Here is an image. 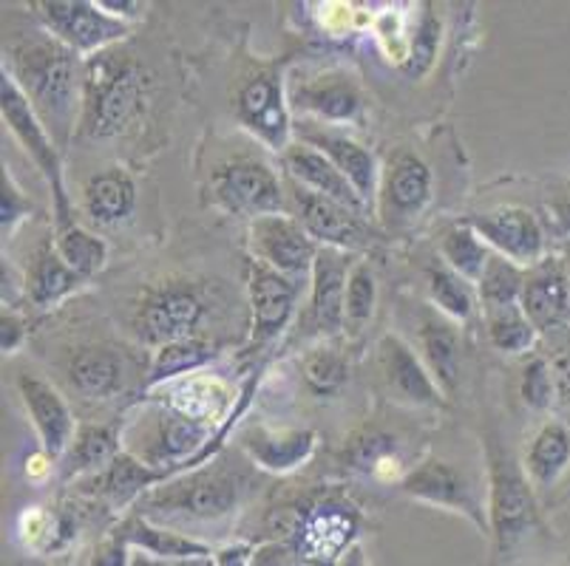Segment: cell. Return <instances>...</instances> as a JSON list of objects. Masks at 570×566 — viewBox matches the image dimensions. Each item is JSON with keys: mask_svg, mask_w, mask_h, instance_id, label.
I'll list each match as a JSON object with an SVG mask.
<instances>
[{"mask_svg": "<svg viewBox=\"0 0 570 566\" xmlns=\"http://www.w3.org/2000/svg\"><path fill=\"white\" fill-rule=\"evenodd\" d=\"M3 75L14 80L60 150L80 131L82 66L80 57L49 31H32L3 51Z\"/></svg>", "mask_w": 570, "mask_h": 566, "instance_id": "cell-1", "label": "cell"}, {"mask_svg": "<svg viewBox=\"0 0 570 566\" xmlns=\"http://www.w3.org/2000/svg\"><path fill=\"white\" fill-rule=\"evenodd\" d=\"M245 490V476L230 467L207 465L194 474L170 476L145 493L139 498V516L202 542L199 529H219L236 516Z\"/></svg>", "mask_w": 570, "mask_h": 566, "instance_id": "cell-2", "label": "cell"}, {"mask_svg": "<svg viewBox=\"0 0 570 566\" xmlns=\"http://www.w3.org/2000/svg\"><path fill=\"white\" fill-rule=\"evenodd\" d=\"M148 77L134 60L111 54L88 57L82 66V117L77 139L102 142L126 133L145 111Z\"/></svg>", "mask_w": 570, "mask_h": 566, "instance_id": "cell-3", "label": "cell"}, {"mask_svg": "<svg viewBox=\"0 0 570 566\" xmlns=\"http://www.w3.org/2000/svg\"><path fill=\"white\" fill-rule=\"evenodd\" d=\"M139 419H142L139 430L128 434V454L163 474L165 479L205 456L207 439L216 434L214 425L183 417L170 411L168 405H159Z\"/></svg>", "mask_w": 570, "mask_h": 566, "instance_id": "cell-4", "label": "cell"}, {"mask_svg": "<svg viewBox=\"0 0 570 566\" xmlns=\"http://www.w3.org/2000/svg\"><path fill=\"white\" fill-rule=\"evenodd\" d=\"M0 111H3V122H7L9 131L14 133L23 150L29 153V159L35 162V168L43 173V179L49 181L51 199H55V227L63 230V227L77 225L75 216H71V199L66 193L63 185V159H60V145L55 142L46 125L40 122V117L35 113L32 102L26 100L23 91L14 86V80L9 75H0Z\"/></svg>", "mask_w": 570, "mask_h": 566, "instance_id": "cell-5", "label": "cell"}, {"mask_svg": "<svg viewBox=\"0 0 570 566\" xmlns=\"http://www.w3.org/2000/svg\"><path fill=\"white\" fill-rule=\"evenodd\" d=\"M489 524L500 549L520 542L537 524V498L525 467L497 439L489 445Z\"/></svg>", "mask_w": 570, "mask_h": 566, "instance_id": "cell-6", "label": "cell"}, {"mask_svg": "<svg viewBox=\"0 0 570 566\" xmlns=\"http://www.w3.org/2000/svg\"><path fill=\"white\" fill-rule=\"evenodd\" d=\"M401 490L432 507L463 513L480 533H491L489 487H480V479L454 461L426 459L403 476Z\"/></svg>", "mask_w": 570, "mask_h": 566, "instance_id": "cell-7", "label": "cell"}, {"mask_svg": "<svg viewBox=\"0 0 570 566\" xmlns=\"http://www.w3.org/2000/svg\"><path fill=\"white\" fill-rule=\"evenodd\" d=\"M210 193L233 216L262 218L289 212L287 190L276 170L262 159H230L210 173Z\"/></svg>", "mask_w": 570, "mask_h": 566, "instance_id": "cell-8", "label": "cell"}, {"mask_svg": "<svg viewBox=\"0 0 570 566\" xmlns=\"http://www.w3.org/2000/svg\"><path fill=\"white\" fill-rule=\"evenodd\" d=\"M38 14L43 29L77 57L102 54L108 46L131 34V23L111 18L100 3L88 0H40Z\"/></svg>", "mask_w": 570, "mask_h": 566, "instance_id": "cell-9", "label": "cell"}, {"mask_svg": "<svg viewBox=\"0 0 570 566\" xmlns=\"http://www.w3.org/2000/svg\"><path fill=\"white\" fill-rule=\"evenodd\" d=\"M247 247H250L253 261L276 269L293 280L313 275V264L321 249L293 212L253 218L247 227Z\"/></svg>", "mask_w": 570, "mask_h": 566, "instance_id": "cell-10", "label": "cell"}, {"mask_svg": "<svg viewBox=\"0 0 570 566\" xmlns=\"http://www.w3.org/2000/svg\"><path fill=\"white\" fill-rule=\"evenodd\" d=\"M287 190L289 201H293V216L302 221V227L318 247L355 252V249H364L370 244V227H366L361 212L321 193H313L293 179H289Z\"/></svg>", "mask_w": 570, "mask_h": 566, "instance_id": "cell-11", "label": "cell"}, {"mask_svg": "<svg viewBox=\"0 0 570 566\" xmlns=\"http://www.w3.org/2000/svg\"><path fill=\"white\" fill-rule=\"evenodd\" d=\"M202 318H205V300L194 287L170 284L157 289L151 298H145L134 315V331L148 346H165V342L196 337Z\"/></svg>", "mask_w": 570, "mask_h": 566, "instance_id": "cell-12", "label": "cell"}, {"mask_svg": "<svg viewBox=\"0 0 570 566\" xmlns=\"http://www.w3.org/2000/svg\"><path fill=\"white\" fill-rule=\"evenodd\" d=\"M469 225L480 232L491 252L508 258L511 264L522 269H531L548 256L546 252V230L539 225L528 207L505 205L489 212H474Z\"/></svg>", "mask_w": 570, "mask_h": 566, "instance_id": "cell-13", "label": "cell"}, {"mask_svg": "<svg viewBox=\"0 0 570 566\" xmlns=\"http://www.w3.org/2000/svg\"><path fill=\"white\" fill-rule=\"evenodd\" d=\"M236 117L278 156L293 145L289 106L284 100V82L278 71H262L238 88Z\"/></svg>", "mask_w": 570, "mask_h": 566, "instance_id": "cell-14", "label": "cell"}, {"mask_svg": "<svg viewBox=\"0 0 570 566\" xmlns=\"http://www.w3.org/2000/svg\"><path fill=\"white\" fill-rule=\"evenodd\" d=\"M377 366L386 383L389 397L409 408H440L443 405V388L432 377L423 357L409 346L403 337L383 335L377 342Z\"/></svg>", "mask_w": 570, "mask_h": 566, "instance_id": "cell-15", "label": "cell"}, {"mask_svg": "<svg viewBox=\"0 0 570 566\" xmlns=\"http://www.w3.org/2000/svg\"><path fill=\"white\" fill-rule=\"evenodd\" d=\"M247 298H250L253 309L250 349L258 351L287 329L295 300H298V280L250 261L247 264Z\"/></svg>", "mask_w": 570, "mask_h": 566, "instance_id": "cell-16", "label": "cell"}, {"mask_svg": "<svg viewBox=\"0 0 570 566\" xmlns=\"http://www.w3.org/2000/svg\"><path fill=\"white\" fill-rule=\"evenodd\" d=\"M432 201V170L412 150L401 153L386 165L377 190V212L386 225H409Z\"/></svg>", "mask_w": 570, "mask_h": 566, "instance_id": "cell-17", "label": "cell"}, {"mask_svg": "<svg viewBox=\"0 0 570 566\" xmlns=\"http://www.w3.org/2000/svg\"><path fill=\"white\" fill-rule=\"evenodd\" d=\"M18 394L26 405V414L32 419L43 454L49 459H63L77 436V423L69 403L60 397L51 383L26 371L18 377Z\"/></svg>", "mask_w": 570, "mask_h": 566, "instance_id": "cell-18", "label": "cell"}, {"mask_svg": "<svg viewBox=\"0 0 570 566\" xmlns=\"http://www.w3.org/2000/svg\"><path fill=\"white\" fill-rule=\"evenodd\" d=\"M357 533V516L344 502H324L295 524V558L330 564L338 558Z\"/></svg>", "mask_w": 570, "mask_h": 566, "instance_id": "cell-19", "label": "cell"}, {"mask_svg": "<svg viewBox=\"0 0 570 566\" xmlns=\"http://www.w3.org/2000/svg\"><path fill=\"white\" fill-rule=\"evenodd\" d=\"M522 311L537 331H553L570 320V280L562 252H551L525 269V287L520 298Z\"/></svg>", "mask_w": 570, "mask_h": 566, "instance_id": "cell-20", "label": "cell"}, {"mask_svg": "<svg viewBox=\"0 0 570 566\" xmlns=\"http://www.w3.org/2000/svg\"><path fill=\"white\" fill-rule=\"evenodd\" d=\"M298 142H307L318 148L321 153L350 179L357 196L366 201V207L377 205V190H381V168L370 148L352 139L350 133L330 128V125H318V128H302L298 131Z\"/></svg>", "mask_w": 570, "mask_h": 566, "instance_id": "cell-21", "label": "cell"}, {"mask_svg": "<svg viewBox=\"0 0 570 566\" xmlns=\"http://www.w3.org/2000/svg\"><path fill=\"white\" fill-rule=\"evenodd\" d=\"M352 256L344 249L321 247L313 264V292H309V315L318 335L333 337L346 329V284L352 272Z\"/></svg>", "mask_w": 570, "mask_h": 566, "instance_id": "cell-22", "label": "cell"}, {"mask_svg": "<svg viewBox=\"0 0 570 566\" xmlns=\"http://www.w3.org/2000/svg\"><path fill=\"white\" fill-rule=\"evenodd\" d=\"M282 165L284 170H287L289 179L304 185L307 190H313V193H321L326 196V199L338 201V205L350 207V210L361 212V216L370 212V207H366V201L357 196V190L350 185V179H346L318 148H313V145L293 142L282 153Z\"/></svg>", "mask_w": 570, "mask_h": 566, "instance_id": "cell-23", "label": "cell"}, {"mask_svg": "<svg viewBox=\"0 0 570 566\" xmlns=\"http://www.w3.org/2000/svg\"><path fill=\"white\" fill-rule=\"evenodd\" d=\"M318 436L309 428H267L253 425L242 434V450L267 474H293L313 456Z\"/></svg>", "mask_w": 570, "mask_h": 566, "instance_id": "cell-24", "label": "cell"}, {"mask_svg": "<svg viewBox=\"0 0 570 566\" xmlns=\"http://www.w3.org/2000/svg\"><path fill=\"white\" fill-rule=\"evenodd\" d=\"M289 100H293L295 108L313 113L318 125L330 122V128L355 122L364 111V93H361L355 80H350L341 71H330V75L304 82V86L295 88Z\"/></svg>", "mask_w": 570, "mask_h": 566, "instance_id": "cell-25", "label": "cell"}, {"mask_svg": "<svg viewBox=\"0 0 570 566\" xmlns=\"http://www.w3.org/2000/svg\"><path fill=\"white\" fill-rule=\"evenodd\" d=\"M165 405L170 411L183 414V417L196 419V423L214 425L222 423L233 403V391L225 380L214 377V374H190L183 380L163 386Z\"/></svg>", "mask_w": 570, "mask_h": 566, "instance_id": "cell-26", "label": "cell"}, {"mask_svg": "<svg viewBox=\"0 0 570 566\" xmlns=\"http://www.w3.org/2000/svg\"><path fill=\"white\" fill-rule=\"evenodd\" d=\"M137 207V181L122 168H106L88 176L82 185V210L88 221L100 227H114L126 221Z\"/></svg>", "mask_w": 570, "mask_h": 566, "instance_id": "cell-27", "label": "cell"}, {"mask_svg": "<svg viewBox=\"0 0 570 566\" xmlns=\"http://www.w3.org/2000/svg\"><path fill=\"white\" fill-rule=\"evenodd\" d=\"M420 357L443 388V394H454L460 383V335L454 320L440 315L438 309L426 311L417 329Z\"/></svg>", "mask_w": 570, "mask_h": 566, "instance_id": "cell-28", "label": "cell"}, {"mask_svg": "<svg viewBox=\"0 0 570 566\" xmlns=\"http://www.w3.org/2000/svg\"><path fill=\"white\" fill-rule=\"evenodd\" d=\"M117 533L126 538L134 549H142L145 555H151V558L159 560H170V564L214 555L210 544L183 536V533H176V529L159 527V524L148 522V518H142L139 513L128 518V522L119 524Z\"/></svg>", "mask_w": 570, "mask_h": 566, "instance_id": "cell-29", "label": "cell"}, {"mask_svg": "<svg viewBox=\"0 0 570 566\" xmlns=\"http://www.w3.org/2000/svg\"><path fill=\"white\" fill-rule=\"evenodd\" d=\"M82 284H86V278L77 275L75 269L60 258L55 241H46L43 247L35 252L32 267L26 272L23 289L35 306L51 309V306H57L60 300L69 298V295H75Z\"/></svg>", "mask_w": 570, "mask_h": 566, "instance_id": "cell-30", "label": "cell"}, {"mask_svg": "<svg viewBox=\"0 0 570 566\" xmlns=\"http://www.w3.org/2000/svg\"><path fill=\"white\" fill-rule=\"evenodd\" d=\"M69 380L88 399H108L126 386V360L108 346H91L71 357Z\"/></svg>", "mask_w": 570, "mask_h": 566, "instance_id": "cell-31", "label": "cell"}, {"mask_svg": "<svg viewBox=\"0 0 570 566\" xmlns=\"http://www.w3.org/2000/svg\"><path fill=\"white\" fill-rule=\"evenodd\" d=\"M570 465V428L559 419H548L533 434L525 454V474L533 487H551Z\"/></svg>", "mask_w": 570, "mask_h": 566, "instance_id": "cell-32", "label": "cell"}, {"mask_svg": "<svg viewBox=\"0 0 570 566\" xmlns=\"http://www.w3.org/2000/svg\"><path fill=\"white\" fill-rule=\"evenodd\" d=\"M214 357L216 346L207 342L205 337H183V340L165 342V346L154 351L145 388H163L183 380V377H190V374L202 371Z\"/></svg>", "mask_w": 570, "mask_h": 566, "instance_id": "cell-33", "label": "cell"}, {"mask_svg": "<svg viewBox=\"0 0 570 566\" xmlns=\"http://www.w3.org/2000/svg\"><path fill=\"white\" fill-rule=\"evenodd\" d=\"M159 481H165L163 474H157V470H151L148 465H142V461H139L137 456L128 454V450H122L111 465L102 467L100 474H97V496H100L102 502H108L114 510H122V507H128L131 502L142 498V493L148 490V487L159 485Z\"/></svg>", "mask_w": 570, "mask_h": 566, "instance_id": "cell-34", "label": "cell"}, {"mask_svg": "<svg viewBox=\"0 0 570 566\" xmlns=\"http://www.w3.org/2000/svg\"><path fill=\"white\" fill-rule=\"evenodd\" d=\"M426 287L429 298H432L434 309L440 315H445L454 324H465V320L474 318L476 306H480V295L471 280H465L463 275L454 272L452 267H445L443 261L429 264L426 269Z\"/></svg>", "mask_w": 570, "mask_h": 566, "instance_id": "cell-35", "label": "cell"}, {"mask_svg": "<svg viewBox=\"0 0 570 566\" xmlns=\"http://www.w3.org/2000/svg\"><path fill=\"white\" fill-rule=\"evenodd\" d=\"M491 256H494L491 247L480 238V232L469 221H460V225L449 227L443 232V238H440V261L445 267H452L458 275H463L465 280H471L474 287Z\"/></svg>", "mask_w": 570, "mask_h": 566, "instance_id": "cell-36", "label": "cell"}, {"mask_svg": "<svg viewBox=\"0 0 570 566\" xmlns=\"http://www.w3.org/2000/svg\"><path fill=\"white\" fill-rule=\"evenodd\" d=\"M485 335L489 342L500 355H525L537 342V326L528 320L520 304L497 306V309H483Z\"/></svg>", "mask_w": 570, "mask_h": 566, "instance_id": "cell-37", "label": "cell"}, {"mask_svg": "<svg viewBox=\"0 0 570 566\" xmlns=\"http://www.w3.org/2000/svg\"><path fill=\"white\" fill-rule=\"evenodd\" d=\"M119 450V436L114 428L106 425H82L77 428L75 443H71L69 454H66V476L88 474V470H97L100 474L102 467L111 465Z\"/></svg>", "mask_w": 570, "mask_h": 566, "instance_id": "cell-38", "label": "cell"}, {"mask_svg": "<svg viewBox=\"0 0 570 566\" xmlns=\"http://www.w3.org/2000/svg\"><path fill=\"white\" fill-rule=\"evenodd\" d=\"M55 247L66 264L82 278H95L108 261V244L82 225L63 227L55 232Z\"/></svg>", "mask_w": 570, "mask_h": 566, "instance_id": "cell-39", "label": "cell"}, {"mask_svg": "<svg viewBox=\"0 0 570 566\" xmlns=\"http://www.w3.org/2000/svg\"><path fill=\"white\" fill-rule=\"evenodd\" d=\"M522 287H525V269L494 252L489 264H485L480 280H476L480 306L483 309H497V306L520 304Z\"/></svg>", "mask_w": 570, "mask_h": 566, "instance_id": "cell-40", "label": "cell"}, {"mask_svg": "<svg viewBox=\"0 0 570 566\" xmlns=\"http://www.w3.org/2000/svg\"><path fill=\"white\" fill-rule=\"evenodd\" d=\"M75 524L66 516H51L43 507H29L18 522V538L29 549L38 553H51L71 542Z\"/></svg>", "mask_w": 570, "mask_h": 566, "instance_id": "cell-41", "label": "cell"}, {"mask_svg": "<svg viewBox=\"0 0 570 566\" xmlns=\"http://www.w3.org/2000/svg\"><path fill=\"white\" fill-rule=\"evenodd\" d=\"M352 467L366 470V474L377 476V479H397L401 476V456L395 450V439H389L386 434H370L357 436L350 448Z\"/></svg>", "mask_w": 570, "mask_h": 566, "instance_id": "cell-42", "label": "cell"}, {"mask_svg": "<svg viewBox=\"0 0 570 566\" xmlns=\"http://www.w3.org/2000/svg\"><path fill=\"white\" fill-rule=\"evenodd\" d=\"M377 306V280L366 261L352 264L350 284H346V331L361 335L370 326Z\"/></svg>", "mask_w": 570, "mask_h": 566, "instance_id": "cell-43", "label": "cell"}, {"mask_svg": "<svg viewBox=\"0 0 570 566\" xmlns=\"http://www.w3.org/2000/svg\"><path fill=\"white\" fill-rule=\"evenodd\" d=\"M440 38H443V23H440L438 14L434 12L420 14L412 40H409V57L401 66V71L409 77V80H420V77L432 71L434 60H438Z\"/></svg>", "mask_w": 570, "mask_h": 566, "instance_id": "cell-44", "label": "cell"}, {"mask_svg": "<svg viewBox=\"0 0 570 566\" xmlns=\"http://www.w3.org/2000/svg\"><path fill=\"white\" fill-rule=\"evenodd\" d=\"M302 374L315 394H335L350 377V368L335 349H313L304 357Z\"/></svg>", "mask_w": 570, "mask_h": 566, "instance_id": "cell-45", "label": "cell"}, {"mask_svg": "<svg viewBox=\"0 0 570 566\" xmlns=\"http://www.w3.org/2000/svg\"><path fill=\"white\" fill-rule=\"evenodd\" d=\"M520 397L528 408L533 411H548L557 399V386H553L551 363L546 357H533L525 368H522L520 380Z\"/></svg>", "mask_w": 570, "mask_h": 566, "instance_id": "cell-46", "label": "cell"}, {"mask_svg": "<svg viewBox=\"0 0 570 566\" xmlns=\"http://www.w3.org/2000/svg\"><path fill=\"white\" fill-rule=\"evenodd\" d=\"M29 212H32V201L26 199L9 168H3V196H0V230H3V238L12 236Z\"/></svg>", "mask_w": 570, "mask_h": 566, "instance_id": "cell-47", "label": "cell"}, {"mask_svg": "<svg viewBox=\"0 0 570 566\" xmlns=\"http://www.w3.org/2000/svg\"><path fill=\"white\" fill-rule=\"evenodd\" d=\"M131 549H134L131 544L119 536L117 529H114L111 536H106L95 549H91L88 566H131V560H134Z\"/></svg>", "mask_w": 570, "mask_h": 566, "instance_id": "cell-48", "label": "cell"}, {"mask_svg": "<svg viewBox=\"0 0 570 566\" xmlns=\"http://www.w3.org/2000/svg\"><path fill=\"white\" fill-rule=\"evenodd\" d=\"M23 340H26V320L20 318L18 311L3 306V315H0V349H3V355H14V351L23 346Z\"/></svg>", "mask_w": 570, "mask_h": 566, "instance_id": "cell-49", "label": "cell"}, {"mask_svg": "<svg viewBox=\"0 0 570 566\" xmlns=\"http://www.w3.org/2000/svg\"><path fill=\"white\" fill-rule=\"evenodd\" d=\"M548 212H551V227L559 238H570V181L559 187L557 193L548 201Z\"/></svg>", "mask_w": 570, "mask_h": 566, "instance_id": "cell-50", "label": "cell"}, {"mask_svg": "<svg viewBox=\"0 0 570 566\" xmlns=\"http://www.w3.org/2000/svg\"><path fill=\"white\" fill-rule=\"evenodd\" d=\"M553 371V386H557V399L559 403L570 405V349H562L551 360Z\"/></svg>", "mask_w": 570, "mask_h": 566, "instance_id": "cell-51", "label": "cell"}, {"mask_svg": "<svg viewBox=\"0 0 570 566\" xmlns=\"http://www.w3.org/2000/svg\"><path fill=\"white\" fill-rule=\"evenodd\" d=\"M97 3H100L111 18L122 20V23H131V20L142 18L145 14V3H139V0H97Z\"/></svg>", "mask_w": 570, "mask_h": 566, "instance_id": "cell-52", "label": "cell"}, {"mask_svg": "<svg viewBox=\"0 0 570 566\" xmlns=\"http://www.w3.org/2000/svg\"><path fill=\"white\" fill-rule=\"evenodd\" d=\"M253 547L250 544H227L216 553V564L219 566H250Z\"/></svg>", "mask_w": 570, "mask_h": 566, "instance_id": "cell-53", "label": "cell"}, {"mask_svg": "<svg viewBox=\"0 0 570 566\" xmlns=\"http://www.w3.org/2000/svg\"><path fill=\"white\" fill-rule=\"evenodd\" d=\"M131 566H176L170 564V560H159V558H151V555H134Z\"/></svg>", "mask_w": 570, "mask_h": 566, "instance_id": "cell-54", "label": "cell"}, {"mask_svg": "<svg viewBox=\"0 0 570 566\" xmlns=\"http://www.w3.org/2000/svg\"><path fill=\"white\" fill-rule=\"evenodd\" d=\"M176 566H219L216 564V558H210V555H205V558H190V560H179Z\"/></svg>", "mask_w": 570, "mask_h": 566, "instance_id": "cell-55", "label": "cell"}, {"mask_svg": "<svg viewBox=\"0 0 570 566\" xmlns=\"http://www.w3.org/2000/svg\"><path fill=\"white\" fill-rule=\"evenodd\" d=\"M562 258H564V269H568V280H570V238H564Z\"/></svg>", "mask_w": 570, "mask_h": 566, "instance_id": "cell-56", "label": "cell"}]
</instances>
